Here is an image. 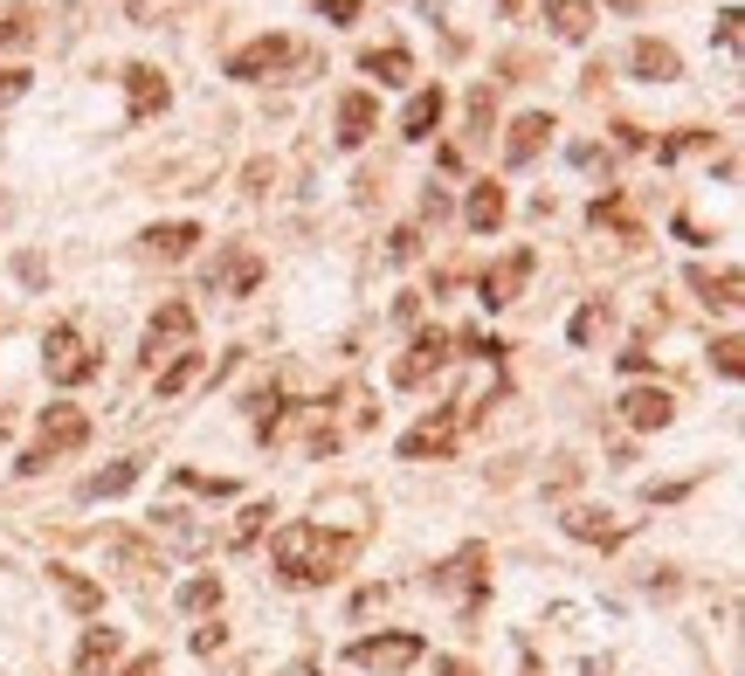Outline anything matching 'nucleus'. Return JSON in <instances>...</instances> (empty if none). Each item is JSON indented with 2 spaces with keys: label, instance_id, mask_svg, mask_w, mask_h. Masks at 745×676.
Listing matches in <instances>:
<instances>
[{
  "label": "nucleus",
  "instance_id": "nucleus-6",
  "mask_svg": "<svg viewBox=\"0 0 745 676\" xmlns=\"http://www.w3.org/2000/svg\"><path fill=\"white\" fill-rule=\"evenodd\" d=\"M48 380H63V386H76V380H90L97 373V359L84 352V338H76V325H56L48 331Z\"/></svg>",
  "mask_w": 745,
  "mask_h": 676
},
{
  "label": "nucleus",
  "instance_id": "nucleus-17",
  "mask_svg": "<svg viewBox=\"0 0 745 676\" xmlns=\"http://www.w3.org/2000/svg\"><path fill=\"white\" fill-rule=\"evenodd\" d=\"M462 221H470L476 236H491V228L504 221V187H497V179H476V187H470V207H462Z\"/></svg>",
  "mask_w": 745,
  "mask_h": 676
},
{
  "label": "nucleus",
  "instance_id": "nucleus-43",
  "mask_svg": "<svg viewBox=\"0 0 745 676\" xmlns=\"http://www.w3.org/2000/svg\"><path fill=\"white\" fill-rule=\"evenodd\" d=\"M504 8H518V0H504Z\"/></svg>",
  "mask_w": 745,
  "mask_h": 676
},
{
  "label": "nucleus",
  "instance_id": "nucleus-23",
  "mask_svg": "<svg viewBox=\"0 0 745 676\" xmlns=\"http://www.w3.org/2000/svg\"><path fill=\"white\" fill-rule=\"evenodd\" d=\"M359 69H366V76H380V84H407V69H415V56H407V48H366V56H359Z\"/></svg>",
  "mask_w": 745,
  "mask_h": 676
},
{
  "label": "nucleus",
  "instance_id": "nucleus-12",
  "mask_svg": "<svg viewBox=\"0 0 745 676\" xmlns=\"http://www.w3.org/2000/svg\"><path fill=\"white\" fill-rule=\"evenodd\" d=\"M373 124H380L373 90H346V97H339V145H366Z\"/></svg>",
  "mask_w": 745,
  "mask_h": 676
},
{
  "label": "nucleus",
  "instance_id": "nucleus-38",
  "mask_svg": "<svg viewBox=\"0 0 745 676\" xmlns=\"http://www.w3.org/2000/svg\"><path fill=\"white\" fill-rule=\"evenodd\" d=\"M118 676H166V669H160V656H132V663H124Z\"/></svg>",
  "mask_w": 745,
  "mask_h": 676
},
{
  "label": "nucleus",
  "instance_id": "nucleus-36",
  "mask_svg": "<svg viewBox=\"0 0 745 676\" xmlns=\"http://www.w3.org/2000/svg\"><path fill=\"white\" fill-rule=\"evenodd\" d=\"M738 367H745V359H738V338H717V373L738 380Z\"/></svg>",
  "mask_w": 745,
  "mask_h": 676
},
{
  "label": "nucleus",
  "instance_id": "nucleus-32",
  "mask_svg": "<svg viewBox=\"0 0 745 676\" xmlns=\"http://www.w3.org/2000/svg\"><path fill=\"white\" fill-rule=\"evenodd\" d=\"M449 338H456V346L470 352V359H497V352H504L497 338H483V331H449Z\"/></svg>",
  "mask_w": 745,
  "mask_h": 676
},
{
  "label": "nucleus",
  "instance_id": "nucleus-26",
  "mask_svg": "<svg viewBox=\"0 0 745 676\" xmlns=\"http://www.w3.org/2000/svg\"><path fill=\"white\" fill-rule=\"evenodd\" d=\"M567 532L587 538V545H622V525H607L601 511H567Z\"/></svg>",
  "mask_w": 745,
  "mask_h": 676
},
{
  "label": "nucleus",
  "instance_id": "nucleus-25",
  "mask_svg": "<svg viewBox=\"0 0 745 676\" xmlns=\"http://www.w3.org/2000/svg\"><path fill=\"white\" fill-rule=\"evenodd\" d=\"M111 559L132 566V574H160V553H152L145 538H132V532H111Z\"/></svg>",
  "mask_w": 745,
  "mask_h": 676
},
{
  "label": "nucleus",
  "instance_id": "nucleus-33",
  "mask_svg": "<svg viewBox=\"0 0 745 676\" xmlns=\"http://www.w3.org/2000/svg\"><path fill=\"white\" fill-rule=\"evenodd\" d=\"M29 35H35V14L29 8H14L8 21H0V42H29Z\"/></svg>",
  "mask_w": 745,
  "mask_h": 676
},
{
  "label": "nucleus",
  "instance_id": "nucleus-5",
  "mask_svg": "<svg viewBox=\"0 0 745 676\" xmlns=\"http://www.w3.org/2000/svg\"><path fill=\"white\" fill-rule=\"evenodd\" d=\"M352 663H359V669L401 676L407 663H421V635H359V642H352Z\"/></svg>",
  "mask_w": 745,
  "mask_h": 676
},
{
  "label": "nucleus",
  "instance_id": "nucleus-22",
  "mask_svg": "<svg viewBox=\"0 0 745 676\" xmlns=\"http://www.w3.org/2000/svg\"><path fill=\"white\" fill-rule=\"evenodd\" d=\"M690 283H698V297L717 304V310H738V270H690Z\"/></svg>",
  "mask_w": 745,
  "mask_h": 676
},
{
  "label": "nucleus",
  "instance_id": "nucleus-35",
  "mask_svg": "<svg viewBox=\"0 0 745 676\" xmlns=\"http://www.w3.org/2000/svg\"><path fill=\"white\" fill-rule=\"evenodd\" d=\"M29 84H35V76H29V69H0V103H14V97H21V90H29Z\"/></svg>",
  "mask_w": 745,
  "mask_h": 676
},
{
  "label": "nucleus",
  "instance_id": "nucleus-19",
  "mask_svg": "<svg viewBox=\"0 0 745 676\" xmlns=\"http://www.w3.org/2000/svg\"><path fill=\"white\" fill-rule=\"evenodd\" d=\"M118 656H124L118 629H90V635H84V648H76V669H84V676H105Z\"/></svg>",
  "mask_w": 745,
  "mask_h": 676
},
{
  "label": "nucleus",
  "instance_id": "nucleus-34",
  "mask_svg": "<svg viewBox=\"0 0 745 676\" xmlns=\"http://www.w3.org/2000/svg\"><path fill=\"white\" fill-rule=\"evenodd\" d=\"M415 249H421L415 228H394V236H387V255H394V263H415Z\"/></svg>",
  "mask_w": 745,
  "mask_h": 676
},
{
  "label": "nucleus",
  "instance_id": "nucleus-14",
  "mask_svg": "<svg viewBox=\"0 0 745 676\" xmlns=\"http://www.w3.org/2000/svg\"><path fill=\"white\" fill-rule=\"evenodd\" d=\"M546 132H552V118H546V111H525L518 124H511V139H504V160H511V166H532L538 145H546Z\"/></svg>",
  "mask_w": 745,
  "mask_h": 676
},
{
  "label": "nucleus",
  "instance_id": "nucleus-31",
  "mask_svg": "<svg viewBox=\"0 0 745 676\" xmlns=\"http://www.w3.org/2000/svg\"><path fill=\"white\" fill-rule=\"evenodd\" d=\"M270 517H276L270 504H249V511L235 517V545H255V532H263V525H270Z\"/></svg>",
  "mask_w": 745,
  "mask_h": 676
},
{
  "label": "nucleus",
  "instance_id": "nucleus-27",
  "mask_svg": "<svg viewBox=\"0 0 745 676\" xmlns=\"http://www.w3.org/2000/svg\"><path fill=\"white\" fill-rule=\"evenodd\" d=\"M552 29L567 42H587V29H594V8L587 0H552Z\"/></svg>",
  "mask_w": 745,
  "mask_h": 676
},
{
  "label": "nucleus",
  "instance_id": "nucleus-4",
  "mask_svg": "<svg viewBox=\"0 0 745 676\" xmlns=\"http://www.w3.org/2000/svg\"><path fill=\"white\" fill-rule=\"evenodd\" d=\"M179 352H194V304H160L152 310V325H145V359L160 367V359H179Z\"/></svg>",
  "mask_w": 745,
  "mask_h": 676
},
{
  "label": "nucleus",
  "instance_id": "nucleus-40",
  "mask_svg": "<svg viewBox=\"0 0 745 676\" xmlns=\"http://www.w3.org/2000/svg\"><path fill=\"white\" fill-rule=\"evenodd\" d=\"M318 8H325L331 21H352V14H359V0H318Z\"/></svg>",
  "mask_w": 745,
  "mask_h": 676
},
{
  "label": "nucleus",
  "instance_id": "nucleus-42",
  "mask_svg": "<svg viewBox=\"0 0 745 676\" xmlns=\"http://www.w3.org/2000/svg\"><path fill=\"white\" fill-rule=\"evenodd\" d=\"M601 8H642V0H601Z\"/></svg>",
  "mask_w": 745,
  "mask_h": 676
},
{
  "label": "nucleus",
  "instance_id": "nucleus-24",
  "mask_svg": "<svg viewBox=\"0 0 745 676\" xmlns=\"http://www.w3.org/2000/svg\"><path fill=\"white\" fill-rule=\"evenodd\" d=\"M139 483V462H111V470H97L90 483H84V498L97 504V498H124V490Z\"/></svg>",
  "mask_w": 745,
  "mask_h": 676
},
{
  "label": "nucleus",
  "instance_id": "nucleus-28",
  "mask_svg": "<svg viewBox=\"0 0 745 676\" xmlns=\"http://www.w3.org/2000/svg\"><path fill=\"white\" fill-rule=\"evenodd\" d=\"M194 373H200V352H179L173 367L160 373V394H166V401H173V394H187V386H194Z\"/></svg>",
  "mask_w": 745,
  "mask_h": 676
},
{
  "label": "nucleus",
  "instance_id": "nucleus-20",
  "mask_svg": "<svg viewBox=\"0 0 745 676\" xmlns=\"http://www.w3.org/2000/svg\"><path fill=\"white\" fill-rule=\"evenodd\" d=\"M435 124H442V90H415L401 111V139H428Z\"/></svg>",
  "mask_w": 745,
  "mask_h": 676
},
{
  "label": "nucleus",
  "instance_id": "nucleus-1",
  "mask_svg": "<svg viewBox=\"0 0 745 676\" xmlns=\"http://www.w3.org/2000/svg\"><path fill=\"white\" fill-rule=\"evenodd\" d=\"M352 553H359L352 532H325V525H284V532H276V574H284L291 587L339 580L352 566Z\"/></svg>",
  "mask_w": 745,
  "mask_h": 676
},
{
  "label": "nucleus",
  "instance_id": "nucleus-7",
  "mask_svg": "<svg viewBox=\"0 0 745 676\" xmlns=\"http://www.w3.org/2000/svg\"><path fill=\"white\" fill-rule=\"evenodd\" d=\"M442 367H449V331L428 325V331H415V346H407V359L394 367V380L401 386H421L428 373H442Z\"/></svg>",
  "mask_w": 745,
  "mask_h": 676
},
{
  "label": "nucleus",
  "instance_id": "nucleus-13",
  "mask_svg": "<svg viewBox=\"0 0 745 676\" xmlns=\"http://www.w3.org/2000/svg\"><path fill=\"white\" fill-rule=\"evenodd\" d=\"M677 401L662 394V386H635V394H622V422L628 428H670Z\"/></svg>",
  "mask_w": 745,
  "mask_h": 676
},
{
  "label": "nucleus",
  "instance_id": "nucleus-15",
  "mask_svg": "<svg viewBox=\"0 0 745 676\" xmlns=\"http://www.w3.org/2000/svg\"><path fill=\"white\" fill-rule=\"evenodd\" d=\"M628 63H635L642 84H670V76L683 69V63H677V48H670V42H649V35H642V42L628 48Z\"/></svg>",
  "mask_w": 745,
  "mask_h": 676
},
{
  "label": "nucleus",
  "instance_id": "nucleus-18",
  "mask_svg": "<svg viewBox=\"0 0 745 676\" xmlns=\"http://www.w3.org/2000/svg\"><path fill=\"white\" fill-rule=\"evenodd\" d=\"M48 580H56V593H63V601H69L76 614H97V608H105V587L84 580L76 566H48Z\"/></svg>",
  "mask_w": 745,
  "mask_h": 676
},
{
  "label": "nucleus",
  "instance_id": "nucleus-2",
  "mask_svg": "<svg viewBox=\"0 0 745 676\" xmlns=\"http://www.w3.org/2000/svg\"><path fill=\"white\" fill-rule=\"evenodd\" d=\"M84 441H90V414H84V407H48V414H42V441L14 462V470H21V477H35V470H48L56 456L84 449Z\"/></svg>",
  "mask_w": 745,
  "mask_h": 676
},
{
  "label": "nucleus",
  "instance_id": "nucleus-29",
  "mask_svg": "<svg viewBox=\"0 0 745 676\" xmlns=\"http://www.w3.org/2000/svg\"><path fill=\"white\" fill-rule=\"evenodd\" d=\"M215 601H221V580H215V574H200V580H187V587H179V608H187V614L215 608Z\"/></svg>",
  "mask_w": 745,
  "mask_h": 676
},
{
  "label": "nucleus",
  "instance_id": "nucleus-16",
  "mask_svg": "<svg viewBox=\"0 0 745 676\" xmlns=\"http://www.w3.org/2000/svg\"><path fill=\"white\" fill-rule=\"evenodd\" d=\"M456 449V422L442 414V422H421L415 435H401V456L407 462H421V456H449Z\"/></svg>",
  "mask_w": 745,
  "mask_h": 676
},
{
  "label": "nucleus",
  "instance_id": "nucleus-8",
  "mask_svg": "<svg viewBox=\"0 0 745 676\" xmlns=\"http://www.w3.org/2000/svg\"><path fill=\"white\" fill-rule=\"evenodd\" d=\"M297 56V42L291 35H263V42H249L228 56V76H242V84H255V76H270V69H284Z\"/></svg>",
  "mask_w": 745,
  "mask_h": 676
},
{
  "label": "nucleus",
  "instance_id": "nucleus-3",
  "mask_svg": "<svg viewBox=\"0 0 745 676\" xmlns=\"http://www.w3.org/2000/svg\"><path fill=\"white\" fill-rule=\"evenodd\" d=\"M483 566H491V553H483V545H462L456 559H442V566L428 574V587L449 593V601H462V614H476L483 593H491V574H483Z\"/></svg>",
  "mask_w": 745,
  "mask_h": 676
},
{
  "label": "nucleus",
  "instance_id": "nucleus-9",
  "mask_svg": "<svg viewBox=\"0 0 745 676\" xmlns=\"http://www.w3.org/2000/svg\"><path fill=\"white\" fill-rule=\"evenodd\" d=\"M255 283H263V255H255V249H228L221 263L208 270V291H221V297H249Z\"/></svg>",
  "mask_w": 745,
  "mask_h": 676
},
{
  "label": "nucleus",
  "instance_id": "nucleus-30",
  "mask_svg": "<svg viewBox=\"0 0 745 676\" xmlns=\"http://www.w3.org/2000/svg\"><path fill=\"white\" fill-rule=\"evenodd\" d=\"M704 145H711V132H677V139H662V145H656V160H662V166H677V160H690V152H704Z\"/></svg>",
  "mask_w": 745,
  "mask_h": 676
},
{
  "label": "nucleus",
  "instance_id": "nucleus-37",
  "mask_svg": "<svg viewBox=\"0 0 745 676\" xmlns=\"http://www.w3.org/2000/svg\"><path fill=\"white\" fill-rule=\"evenodd\" d=\"M717 42H725V48H738V8H725V14H717Z\"/></svg>",
  "mask_w": 745,
  "mask_h": 676
},
{
  "label": "nucleus",
  "instance_id": "nucleus-21",
  "mask_svg": "<svg viewBox=\"0 0 745 676\" xmlns=\"http://www.w3.org/2000/svg\"><path fill=\"white\" fill-rule=\"evenodd\" d=\"M200 242V228L194 221H160V228H145V249L152 255H166V263H179V255H187Z\"/></svg>",
  "mask_w": 745,
  "mask_h": 676
},
{
  "label": "nucleus",
  "instance_id": "nucleus-11",
  "mask_svg": "<svg viewBox=\"0 0 745 676\" xmlns=\"http://www.w3.org/2000/svg\"><path fill=\"white\" fill-rule=\"evenodd\" d=\"M124 97H132V118H160L173 103V84L152 63H132V69H124Z\"/></svg>",
  "mask_w": 745,
  "mask_h": 676
},
{
  "label": "nucleus",
  "instance_id": "nucleus-39",
  "mask_svg": "<svg viewBox=\"0 0 745 676\" xmlns=\"http://www.w3.org/2000/svg\"><path fill=\"white\" fill-rule=\"evenodd\" d=\"M221 642H228V635L215 629V621H208V629H200V635H194V648H200V656H215V648H221Z\"/></svg>",
  "mask_w": 745,
  "mask_h": 676
},
{
  "label": "nucleus",
  "instance_id": "nucleus-41",
  "mask_svg": "<svg viewBox=\"0 0 745 676\" xmlns=\"http://www.w3.org/2000/svg\"><path fill=\"white\" fill-rule=\"evenodd\" d=\"M435 676H470V663H462V656H442V663H435Z\"/></svg>",
  "mask_w": 745,
  "mask_h": 676
},
{
  "label": "nucleus",
  "instance_id": "nucleus-10",
  "mask_svg": "<svg viewBox=\"0 0 745 676\" xmlns=\"http://www.w3.org/2000/svg\"><path fill=\"white\" fill-rule=\"evenodd\" d=\"M525 276H532V249H511L497 270H483V283H476V291H483V310L518 304V283H525Z\"/></svg>",
  "mask_w": 745,
  "mask_h": 676
}]
</instances>
